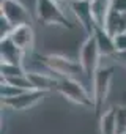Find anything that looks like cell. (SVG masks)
<instances>
[{
    "mask_svg": "<svg viewBox=\"0 0 126 134\" xmlns=\"http://www.w3.org/2000/svg\"><path fill=\"white\" fill-rule=\"evenodd\" d=\"M99 132L101 134H118L117 107H110L99 115Z\"/></svg>",
    "mask_w": 126,
    "mask_h": 134,
    "instance_id": "cell-14",
    "label": "cell"
},
{
    "mask_svg": "<svg viewBox=\"0 0 126 134\" xmlns=\"http://www.w3.org/2000/svg\"><path fill=\"white\" fill-rule=\"evenodd\" d=\"M117 60H120L121 63H126V51H121V52H117L115 55H113Z\"/></svg>",
    "mask_w": 126,
    "mask_h": 134,
    "instance_id": "cell-21",
    "label": "cell"
},
{
    "mask_svg": "<svg viewBox=\"0 0 126 134\" xmlns=\"http://www.w3.org/2000/svg\"><path fill=\"white\" fill-rule=\"evenodd\" d=\"M74 2H84V0H68V5L70 3H74Z\"/></svg>",
    "mask_w": 126,
    "mask_h": 134,
    "instance_id": "cell-23",
    "label": "cell"
},
{
    "mask_svg": "<svg viewBox=\"0 0 126 134\" xmlns=\"http://www.w3.org/2000/svg\"><path fill=\"white\" fill-rule=\"evenodd\" d=\"M35 11H36L38 19L46 25H61L66 29L73 27V24L68 21L66 14L63 13L61 5L52 2V0H36Z\"/></svg>",
    "mask_w": 126,
    "mask_h": 134,
    "instance_id": "cell-3",
    "label": "cell"
},
{
    "mask_svg": "<svg viewBox=\"0 0 126 134\" xmlns=\"http://www.w3.org/2000/svg\"><path fill=\"white\" fill-rule=\"evenodd\" d=\"M0 71H2V79H8V77H16V76L27 74V71L22 68V65H10V63H2Z\"/></svg>",
    "mask_w": 126,
    "mask_h": 134,
    "instance_id": "cell-16",
    "label": "cell"
},
{
    "mask_svg": "<svg viewBox=\"0 0 126 134\" xmlns=\"http://www.w3.org/2000/svg\"><path fill=\"white\" fill-rule=\"evenodd\" d=\"M102 29L110 36H117L118 33H124L126 32V14H121L115 10H110Z\"/></svg>",
    "mask_w": 126,
    "mask_h": 134,
    "instance_id": "cell-12",
    "label": "cell"
},
{
    "mask_svg": "<svg viewBox=\"0 0 126 134\" xmlns=\"http://www.w3.org/2000/svg\"><path fill=\"white\" fill-rule=\"evenodd\" d=\"M70 8L74 14V18L79 21V24L82 25V29L85 30L87 36H91L95 33V29L98 27L91 13V3L90 0H84V2H74L70 3Z\"/></svg>",
    "mask_w": 126,
    "mask_h": 134,
    "instance_id": "cell-7",
    "label": "cell"
},
{
    "mask_svg": "<svg viewBox=\"0 0 126 134\" xmlns=\"http://www.w3.org/2000/svg\"><path fill=\"white\" fill-rule=\"evenodd\" d=\"M10 40L25 54L28 52L32 47H33V43H35V33H33V29L30 24L27 25H19V27H14L11 35H10Z\"/></svg>",
    "mask_w": 126,
    "mask_h": 134,
    "instance_id": "cell-9",
    "label": "cell"
},
{
    "mask_svg": "<svg viewBox=\"0 0 126 134\" xmlns=\"http://www.w3.org/2000/svg\"><path fill=\"white\" fill-rule=\"evenodd\" d=\"M113 77V68L112 66H101L96 71L93 81H91V88H93V103H95V112L96 115H101L104 103L107 99L109 90H110V82Z\"/></svg>",
    "mask_w": 126,
    "mask_h": 134,
    "instance_id": "cell-4",
    "label": "cell"
},
{
    "mask_svg": "<svg viewBox=\"0 0 126 134\" xmlns=\"http://www.w3.org/2000/svg\"><path fill=\"white\" fill-rule=\"evenodd\" d=\"M113 44H115L117 52L126 51V32L124 33H118L117 36H113Z\"/></svg>",
    "mask_w": 126,
    "mask_h": 134,
    "instance_id": "cell-19",
    "label": "cell"
},
{
    "mask_svg": "<svg viewBox=\"0 0 126 134\" xmlns=\"http://www.w3.org/2000/svg\"><path fill=\"white\" fill-rule=\"evenodd\" d=\"M90 3H91V13H93L96 25L104 27L106 18L109 11L112 10V0H90Z\"/></svg>",
    "mask_w": 126,
    "mask_h": 134,
    "instance_id": "cell-15",
    "label": "cell"
},
{
    "mask_svg": "<svg viewBox=\"0 0 126 134\" xmlns=\"http://www.w3.org/2000/svg\"><path fill=\"white\" fill-rule=\"evenodd\" d=\"M27 90H22V88H18L14 85H10L7 82H2V88H0V93H2V99H10V98H16L19 96L21 93H24Z\"/></svg>",
    "mask_w": 126,
    "mask_h": 134,
    "instance_id": "cell-17",
    "label": "cell"
},
{
    "mask_svg": "<svg viewBox=\"0 0 126 134\" xmlns=\"http://www.w3.org/2000/svg\"><path fill=\"white\" fill-rule=\"evenodd\" d=\"M13 24L5 19L3 16H0V40H3V38H10L11 32H13Z\"/></svg>",
    "mask_w": 126,
    "mask_h": 134,
    "instance_id": "cell-18",
    "label": "cell"
},
{
    "mask_svg": "<svg viewBox=\"0 0 126 134\" xmlns=\"http://www.w3.org/2000/svg\"><path fill=\"white\" fill-rule=\"evenodd\" d=\"M46 96V92H39V90H27L24 93H21L16 98H10V99H2V104L5 107H10L13 110H25L28 107L36 106L43 98Z\"/></svg>",
    "mask_w": 126,
    "mask_h": 134,
    "instance_id": "cell-8",
    "label": "cell"
},
{
    "mask_svg": "<svg viewBox=\"0 0 126 134\" xmlns=\"http://www.w3.org/2000/svg\"><path fill=\"white\" fill-rule=\"evenodd\" d=\"M0 8H2V16L8 19L13 27L30 24V13L19 0H2Z\"/></svg>",
    "mask_w": 126,
    "mask_h": 134,
    "instance_id": "cell-6",
    "label": "cell"
},
{
    "mask_svg": "<svg viewBox=\"0 0 126 134\" xmlns=\"http://www.w3.org/2000/svg\"><path fill=\"white\" fill-rule=\"evenodd\" d=\"M55 90H57L63 98H66L68 101H71V103H74V104L95 109L93 95H90V93L87 92V88L84 87V84L79 82L77 79L60 77Z\"/></svg>",
    "mask_w": 126,
    "mask_h": 134,
    "instance_id": "cell-1",
    "label": "cell"
},
{
    "mask_svg": "<svg viewBox=\"0 0 126 134\" xmlns=\"http://www.w3.org/2000/svg\"><path fill=\"white\" fill-rule=\"evenodd\" d=\"M52 2H55L58 5H63V3H68V0H52Z\"/></svg>",
    "mask_w": 126,
    "mask_h": 134,
    "instance_id": "cell-22",
    "label": "cell"
},
{
    "mask_svg": "<svg viewBox=\"0 0 126 134\" xmlns=\"http://www.w3.org/2000/svg\"><path fill=\"white\" fill-rule=\"evenodd\" d=\"M99 58H101V52L98 49L96 40L95 36H87V40L84 41V44L81 46V54H79V65L82 68L84 76L88 81H93L96 71L101 68L99 66Z\"/></svg>",
    "mask_w": 126,
    "mask_h": 134,
    "instance_id": "cell-2",
    "label": "cell"
},
{
    "mask_svg": "<svg viewBox=\"0 0 126 134\" xmlns=\"http://www.w3.org/2000/svg\"><path fill=\"white\" fill-rule=\"evenodd\" d=\"M112 10L126 14V0H112Z\"/></svg>",
    "mask_w": 126,
    "mask_h": 134,
    "instance_id": "cell-20",
    "label": "cell"
},
{
    "mask_svg": "<svg viewBox=\"0 0 126 134\" xmlns=\"http://www.w3.org/2000/svg\"><path fill=\"white\" fill-rule=\"evenodd\" d=\"M39 62L46 66L49 71L58 73L61 77H70V79H76L77 74H84L79 62L70 60L63 55H57V54H49V55H39Z\"/></svg>",
    "mask_w": 126,
    "mask_h": 134,
    "instance_id": "cell-5",
    "label": "cell"
},
{
    "mask_svg": "<svg viewBox=\"0 0 126 134\" xmlns=\"http://www.w3.org/2000/svg\"><path fill=\"white\" fill-rule=\"evenodd\" d=\"M28 81L33 87V90H39V92H49L52 88H57L58 79H55L52 74L47 73H38V71H27Z\"/></svg>",
    "mask_w": 126,
    "mask_h": 134,
    "instance_id": "cell-11",
    "label": "cell"
},
{
    "mask_svg": "<svg viewBox=\"0 0 126 134\" xmlns=\"http://www.w3.org/2000/svg\"><path fill=\"white\" fill-rule=\"evenodd\" d=\"M93 36L96 40V44H98L101 55H115L117 54V49L113 44V36H110L102 27H96Z\"/></svg>",
    "mask_w": 126,
    "mask_h": 134,
    "instance_id": "cell-13",
    "label": "cell"
},
{
    "mask_svg": "<svg viewBox=\"0 0 126 134\" xmlns=\"http://www.w3.org/2000/svg\"><path fill=\"white\" fill-rule=\"evenodd\" d=\"M0 57H2V63L22 65L24 52L10 38H3V40H0Z\"/></svg>",
    "mask_w": 126,
    "mask_h": 134,
    "instance_id": "cell-10",
    "label": "cell"
}]
</instances>
